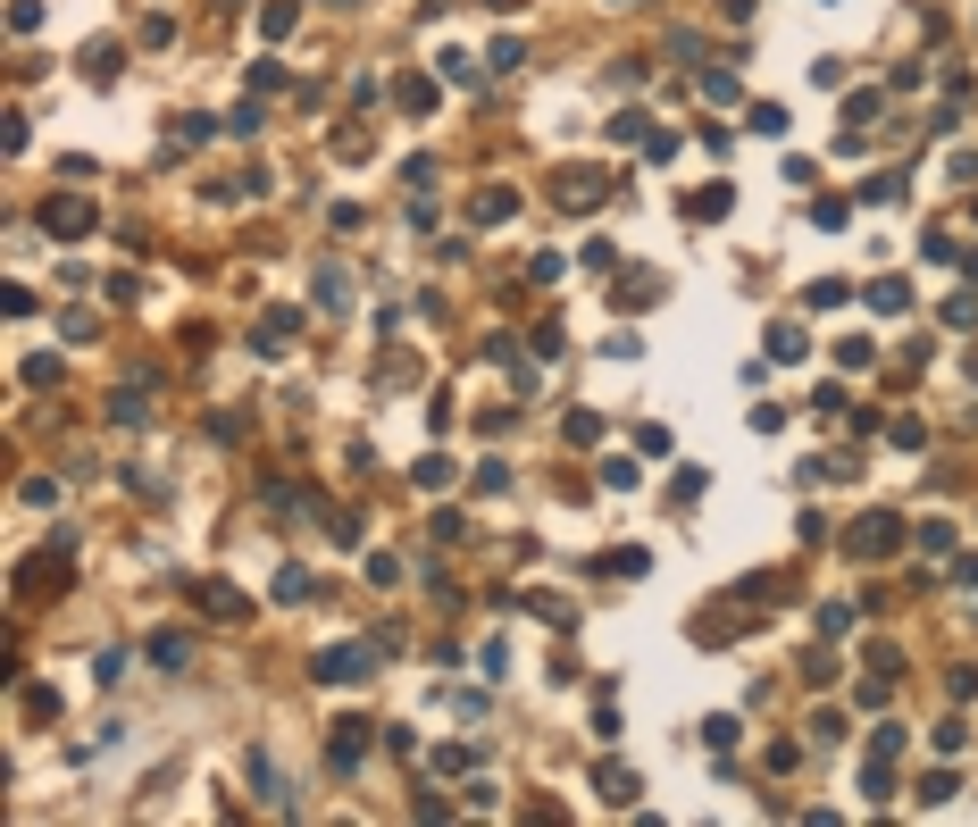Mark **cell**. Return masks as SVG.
<instances>
[{
  "mask_svg": "<svg viewBox=\"0 0 978 827\" xmlns=\"http://www.w3.org/2000/svg\"><path fill=\"white\" fill-rule=\"evenodd\" d=\"M853 552H861V560H887V552H903V518H887V510L853 518Z\"/></svg>",
  "mask_w": 978,
  "mask_h": 827,
  "instance_id": "1",
  "label": "cell"
},
{
  "mask_svg": "<svg viewBox=\"0 0 978 827\" xmlns=\"http://www.w3.org/2000/svg\"><path fill=\"white\" fill-rule=\"evenodd\" d=\"M310 669H318V685H360L368 677V644H335V652H318Z\"/></svg>",
  "mask_w": 978,
  "mask_h": 827,
  "instance_id": "2",
  "label": "cell"
},
{
  "mask_svg": "<svg viewBox=\"0 0 978 827\" xmlns=\"http://www.w3.org/2000/svg\"><path fill=\"white\" fill-rule=\"evenodd\" d=\"M368 761V719H343L335 727V769H360Z\"/></svg>",
  "mask_w": 978,
  "mask_h": 827,
  "instance_id": "3",
  "label": "cell"
},
{
  "mask_svg": "<svg viewBox=\"0 0 978 827\" xmlns=\"http://www.w3.org/2000/svg\"><path fill=\"white\" fill-rule=\"evenodd\" d=\"M42 226H51V234H84V226H92V201H76V193H67V201H51V209H42Z\"/></svg>",
  "mask_w": 978,
  "mask_h": 827,
  "instance_id": "4",
  "label": "cell"
},
{
  "mask_svg": "<svg viewBox=\"0 0 978 827\" xmlns=\"http://www.w3.org/2000/svg\"><path fill=\"white\" fill-rule=\"evenodd\" d=\"M201 610H209V619H243V594H235V585H218V577H209V585H201Z\"/></svg>",
  "mask_w": 978,
  "mask_h": 827,
  "instance_id": "5",
  "label": "cell"
},
{
  "mask_svg": "<svg viewBox=\"0 0 978 827\" xmlns=\"http://www.w3.org/2000/svg\"><path fill=\"white\" fill-rule=\"evenodd\" d=\"M393 101H402L410 117H427V109H435V84H427V76H402V84H393Z\"/></svg>",
  "mask_w": 978,
  "mask_h": 827,
  "instance_id": "6",
  "label": "cell"
},
{
  "mask_svg": "<svg viewBox=\"0 0 978 827\" xmlns=\"http://www.w3.org/2000/svg\"><path fill=\"white\" fill-rule=\"evenodd\" d=\"M594 786H602V802H636V777H627L619 761H602V777H594Z\"/></svg>",
  "mask_w": 978,
  "mask_h": 827,
  "instance_id": "7",
  "label": "cell"
},
{
  "mask_svg": "<svg viewBox=\"0 0 978 827\" xmlns=\"http://www.w3.org/2000/svg\"><path fill=\"white\" fill-rule=\"evenodd\" d=\"M293 326H301L293 310H268V326H260V351H285V343H293Z\"/></svg>",
  "mask_w": 978,
  "mask_h": 827,
  "instance_id": "8",
  "label": "cell"
},
{
  "mask_svg": "<svg viewBox=\"0 0 978 827\" xmlns=\"http://www.w3.org/2000/svg\"><path fill=\"white\" fill-rule=\"evenodd\" d=\"M887 794H895V777H887V761L870 752V769H861V802H887Z\"/></svg>",
  "mask_w": 978,
  "mask_h": 827,
  "instance_id": "9",
  "label": "cell"
},
{
  "mask_svg": "<svg viewBox=\"0 0 978 827\" xmlns=\"http://www.w3.org/2000/svg\"><path fill=\"white\" fill-rule=\"evenodd\" d=\"M510 209H519V201H510V193H502V184H494V193H477V226H502V218H510Z\"/></svg>",
  "mask_w": 978,
  "mask_h": 827,
  "instance_id": "10",
  "label": "cell"
},
{
  "mask_svg": "<svg viewBox=\"0 0 978 827\" xmlns=\"http://www.w3.org/2000/svg\"><path fill=\"white\" fill-rule=\"evenodd\" d=\"M770 360H803V326H770Z\"/></svg>",
  "mask_w": 978,
  "mask_h": 827,
  "instance_id": "11",
  "label": "cell"
},
{
  "mask_svg": "<svg viewBox=\"0 0 978 827\" xmlns=\"http://www.w3.org/2000/svg\"><path fill=\"white\" fill-rule=\"evenodd\" d=\"M151 660H159V669H184V635H176V627L151 635Z\"/></svg>",
  "mask_w": 978,
  "mask_h": 827,
  "instance_id": "12",
  "label": "cell"
},
{
  "mask_svg": "<svg viewBox=\"0 0 978 827\" xmlns=\"http://www.w3.org/2000/svg\"><path fill=\"white\" fill-rule=\"evenodd\" d=\"M953 794H962V786H953V769H928L920 777V802H953Z\"/></svg>",
  "mask_w": 978,
  "mask_h": 827,
  "instance_id": "13",
  "label": "cell"
},
{
  "mask_svg": "<svg viewBox=\"0 0 978 827\" xmlns=\"http://www.w3.org/2000/svg\"><path fill=\"white\" fill-rule=\"evenodd\" d=\"M686 209H694V218H719V209H728V184H703V193H694Z\"/></svg>",
  "mask_w": 978,
  "mask_h": 827,
  "instance_id": "14",
  "label": "cell"
},
{
  "mask_svg": "<svg viewBox=\"0 0 978 827\" xmlns=\"http://www.w3.org/2000/svg\"><path fill=\"white\" fill-rule=\"evenodd\" d=\"M870 117H878V92H853V101H845V126L870 134Z\"/></svg>",
  "mask_w": 978,
  "mask_h": 827,
  "instance_id": "15",
  "label": "cell"
},
{
  "mask_svg": "<svg viewBox=\"0 0 978 827\" xmlns=\"http://www.w3.org/2000/svg\"><path fill=\"white\" fill-rule=\"evenodd\" d=\"M276 602H310V569H285V577H276Z\"/></svg>",
  "mask_w": 978,
  "mask_h": 827,
  "instance_id": "16",
  "label": "cell"
},
{
  "mask_svg": "<svg viewBox=\"0 0 978 827\" xmlns=\"http://www.w3.org/2000/svg\"><path fill=\"white\" fill-rule=\"evenodd\" d=\"M903 301H912V293H903V285H895V276H887V285H870V310H887V318H895V310H903Z\"/></svg>",
  "mask_w": 978,
  "mask_h": 827,
  "instance_id": "17",
  "label": "cell"
}]
</instances>
